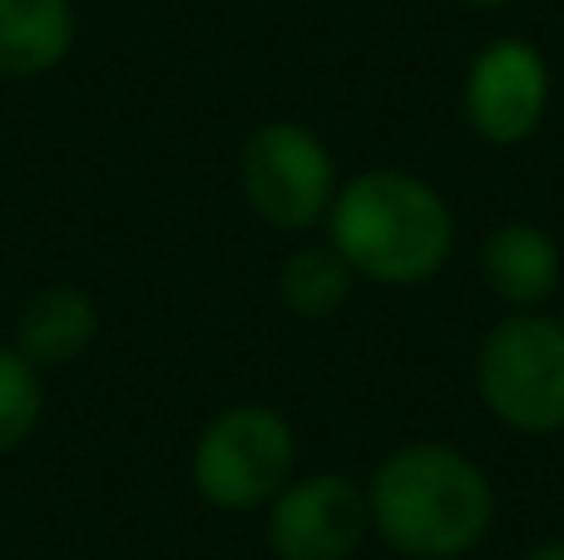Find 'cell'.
<instances>
[{
    "mask_svg": "<svg viewBox=\"0 0 564 560\" xmlns=\"http://www.w3.org/2000/svg\"><path fill=\"white\" fill-rule=\"evenodd\" d=\"M466 6H480V10H490V6H510V0H466Z\"/></svg>",
    "mask_w": 564,
    "mask_h": 560,
    "instance_id": "14",
    "label": "cell"
},
{
    "mask_svg": "<svg viewBox=\"0 0 564 560\" xmlns=\"http://www.w3.org/2000/svg\"><path fill=\"white\" fill-rule=\"evenodd\" d=\"M560 244L535 224H500L480 248V278L510 308H535L560 283Z\"/></svg>",
    "mask_w": 564,
    "mask_h": 560,
    "instance_id": "9",
    "label": "cell"
},
{
    "mask_svg": "<svg viewBox=\"0 0 564 560\" xmlns=\"http://www.w3.org/2000/svg\"><path fill=\"white\" fill-rule=\"evenodd\" d=\"M327 244L381 288H421L456 248L451 204L416 174L367 169L332 194Z\"/></svg>",
    "mask_w": 564,
    "mask_h": 560,
    "instance_id": "2",
    "label": "cell"
},
{
    "mask_svg": "<svg viewBox=\"0 0 564 560\" xmlns=\"http://www.w3.org/2000/svg\"><path fill=\"white\" fill-rule=\"evenodd\" d=\"M95 333H99L95 298L75 283H55L20 308L15 353L25 357V363H35L40 373H45V367H69L89 353Z\"/></svg>",
    "mask_w": 564,
    "mask_h": 560,
    "instance_id": "8",
    "label": "cell"
},
{
    "mask_svg": "<svg viewBox=\"0 0 564 560\" xmlns=\"http://www.w3.org/2000/svg\"><path fill=\"white\" fill-rule=\"evenodd\" d=\"M351 263L332 244H307L297 254L282 258L278 268V298L292 317L302 323H322L351 298Z\"/></svg>",
    "mask_w": 564,
    "mask_h": 560,
    "instance_id": "11",
    "label": "cell"
},
{
    "mask_svg": "<svg viewBox=\"0 0 564 560\" xmlns=\"http://www.w3.org/2000/svg\"><path fill=\"white\" fill-rule=\"evenodd\" d=\"M238 184L263 224L282 228V234H302L327 218L332 194H337V164H332V149L307 125L273 119L248 134L243 154H238Z\"/></svg>",
    "mask_w": 564,
    "mask_h": 560,
    "instance_id": "5",
    "label": "cell"
},
{
    "mask_svg": "<svg viewBox=\"0 0 564 560\" xmlns=\"http://www.w3.org/2000/svg\"><path fill=\"white\" fill-rule=\"evenodd\" d=\"M297 466L292 422L273 407L238 402L218 412L194 442V492L218 511L268 506Z\"/></svg>",
    "mask_w": 564,
    "mask_h": 560,
    "instance_id": "4",
    "label": "cell"
},
{
    "mask_svg": "<svg viewBox=\"0 0 564 560\" xmlns=\"http://www.w3.org/2000/svg\"><path fill=\"white\" fill-rule=\"evenodd\" d=\"M75 45V6L69 0H0V75L35 79L50 75Z\"/></svg>",
    "mask_w": 564,
    "mask_h": 560,
    "instance_id": "10",
    "label": "cell"
},
{
    "mask_svg": "<svg viewBox=\"0 0 564 560\" xmlns=\"http://www.w3.org/2000/svg\"><path fill=\"white\" fill-rule=\"evenodd\" d=\"M466 125L486 144H525L550 105V65L530 40H490L466 69Z\"/></svg>",
    "mask_w": 564,
    "mask_h": 560,
    "instance_id": "7",
    "label": "cell"
},
{
    "mask_svg": "<svg viewBox=\"0 0 564 560\" xmlns=\"http://www.w3.org/2000/svg\"><path fill=\"white\" fill-rule=\"evenodd\" d=\"M377 536L406 560H456L486 541L496 486L466 452L446 442L397 446L367 492Z\"/></svg>",
    "mask_w": 564,
    "mask_h": 560,
    "instance_id": "1",
    "label": "cell"
},
{
    "mask_svg": "<svg viewBox=\"0 0 564 560\" xmlns=\"http://www.w3.org/2000/svg\"><path fill=\"white\" fill-rule=\"evenodd\" d=\"M367 531V492L337 472L288 482L268 516V546L278 560H351Z\"/></svg>",
    "mask_w": 564,
    "mask_h": 560,
    "instance_id": "6",
    "label": "cell"
},
{
    "mask_svg": "<svg viewBox=\"0 0 564 560\" xmlns=\"http://www.w3.org/2000/svg\"><path fill=\"white\" fill-rule=\"evenodd\" d=\"M45 412V387L40 367L25 363L15 347H0V456H10Z\"/></svg>",
    "mask_w": 564,
    "mask_h": 560,
    "instance_id": "12",
    "label": "cell"
},
{
    "mask_svg": "<svg viewBox=\"0 0 564 560\" xmlns=\"http://www.w3.org/2000/svg\"><path fill=\"white\" fill-rule=\"evenodd\" d=\"M520 560H564V541H545V546H535V551H525Z\"/></svg>",
    "mask_w": 564,
    "mask_h": 560,
    "instance_id": "13",
    "label": "cell"
},
{
    "mask_svg": "<svg viewBox=\"0 0 564 560\" xmlns=\"http://www.w3.org/2000/svg\"><path fill=\"white\" fill-rule=\"evenodd\" d=\"M476 387L510 432L545 437L564 427V323L510 313L480 337Z\"/></svg>",
    "mask_w": 564,
    "mask_h": 560,
    "instance_id": "3",
    "label": "cell"
}]
</instances>
